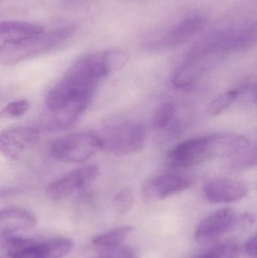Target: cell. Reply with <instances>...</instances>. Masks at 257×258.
<instances>
[{"mask_svg":"<svg viewBox=\"0 0 257 258\" xmlns=\"http://www.w3.org/2000/svg\"><path fill=\"white\" fill-rule=\"evenodd\" d=\"M44 31L37 24L21 21H6L0 23V53L12 44L17 43L33 35Z\"/></svg>","mask_w":257,"mask_h":258,"instance_id":"obj_16","label":"cell"},{"mask_svg":"<svg viewBox=\"0 0 257 258\" xmlns=\"http://www.w3.org/2000/svg\"><path fill=\"white\" fill-rule=\"evenodd\" d=\"M239 223L243 228H249L254 223V217L252 214L246 212L240 216Z\"/></svg>","mask_w":257,"mask_h":258,"instance_id":"obj_27","label":"cell"},{"mask_svg":"<svg viewBox=\"0 0 257 258\" xmlns=\"http://www.w3.org/2000/svg\"><path fill=\"white\" fill-rule=\"evenodd\" d=\"M106 258H107V257H106Z\"/></svg>","mask_w":257,"mask_h":258,"instance_id":"obj_28","label":"cell"},{"mask_svg":"<svg viewBox=\"0 0 257 258\" xmlns=\"http://www.w3.org/2000/svg\"><path fill=\"white\" fill-rule=\"evenodd\" d=\"M73 248L72 241L56 238L43 242L31 239L18 258H62L67 255Z\"/></svg>","mask_w":257,"mask_h":258,"instance_id":"obj_14","label":"cell"},{"mask_svg":"<svg viewBox=\"0 0 257 258\" xmlns=\"http://www.w3.org/2000/svg\"><path fill=\"white\" fill-rule=\"evenodd\" d=\"M134 203V194L132 189L129 187L123 188L113 198V210L119 215H125L131 211Z\"/></svg>","mask_w":257,"mask_h":258,"instance_id":"obj_22","label":"cell"},{"mask_svg":"<svg viewBox=\"0 0 257 258\" xmlns=\"http://www.w3.org/2000/svg\"><path fill=\"white\" fill-rule=\"evenodd\" d=\"M177 107L172 103H163L157 107L152 118V125L156 129H165L172 125L176 117Z\"/></svg>","mask_w":257,"mask_h":258,"instance_id":"obj_20","label":"cell"},{"mask_svg":"<svg viewBox=\"0 0 257 258\" xmlns=\"http://www.w3.org/2000/svg\"><path fill=\"white\" fill-rule=\"evenodd\" d=\"M191 185L190 179L184 176L175 174H160L149 179L144 183L142 195L146 203H155L187 190Z\"/></svg>","mask_w":257,"mask_h":258,"instance_id":"obj_10","label":"cell"},{"mask_svg":"<svg viewBox=\"0 0 257 258\" xmlns=\"http://www.w3.org/2000/svg\"><path fill=\"white\" fill-rule=\"evenodd\" d=\"M72 27H62L33 35L12 44L0 53V63L12 65L48 52L63 43L73 33Z\"/></svg>","mask_w":257,"mask_h":258,"instance_id":"obj_5","label":"cell"},{"mask_svg":"<svg viewBox=\"0 0 257 258\" xmlns=\"http://www.w3.org/2000/svg\"><path fill=\"white\" fill-rule=\"evenodd\" d=\"M207 24L208 20L202 15L188 17L167 31L146 42L145 48L151 51H161L176 48L199 34Z\"/></svg>","mask_w":257,"mask_h":258,"instance_id":"obj_8","label":"cell"},{"mask_svg":"<svg viewBox=\"0 0 257 258\" xmlns=\"http://www.w3.org/2000/svg\"><path fill=\"white\" fill-rule=\"evenodd\" d=\"M30 241L15 234L0 236V258H18Z\"/></svg>","mask_w":257,"mask_h":258,"instance_id":"obj_18","label":"cell"},{"mask_svg":"<svg viewBox=\"0 0 257 258\" xmlns=\"http://www.w3.org/2000/svg\"><path fill=\"white\" fill-rule=\"evenodd\" d=\"M105 149L116 156H128L141 151L146 141V130L141 124L125 122L109 124L98 134Z\"/></svg>","mask_w":257,"mask_h":258,"instance_id":"obj_6","label":"cell"},{"mask_svg":"<svg viewBox=\"0 0 257 258\" xmlns=\"http://www.w3.org/2000/svg\"><path fill=\"white\" fill-rule=\"evenodd\" d=\"M241 94H242V86L238 89L228 91L219 95L208 104L207 113L210 116H218L221 114L233 104Z\"/></svg>","mask_w":257,"mask_h":258,"instance_id":"obj_19","label":"cell"},{"mask_svg":"<svg viewBox=\"0 0 257 258\" xmlns=\"http://www.w3.org/2000/svg\"><path fill=\"white\" fill-rule=\"evenodd\" d=\"M238 254V247L233 242H226L217 245L199 258H235Z\"/></svg>","mask_w":257,"mask_h":258,"instance_id":"obj_24","label":"cell"},{"mask_svg":"<svg viewBox=\"0 0 257 258\" xmlns=\"http://www.w3.org/2000/svg\"><path fill=\"white\" fill-rule=\"evenodd\" d=\"M133 227L130 226L114 229L108 233L99 235L94 238L92 245L101 252L111 253L122 246L132 232Z\"/></svg>","mask_w":257,"mask_h":258,"instance_id":"obj_17","label":"cell"},{"mask_svg":"<svg viewBox=\"0 0 257 258\" xmlns=\"http://www.w3.org/2000/svg\"><path fill=\"white\" fill-rule=\"evenodd\" d=\"M238 221V217L232 209H219L204 218L196 232V239L205 245L227 233Z\"/></svg>","mask_w":257,"mask_h":258,"instance_id":"obj_12","label":"cell"},{"mask_svg":"<svg viewBox=\"0 0 257 258\" xmlns=\"http://www.w3.org/2000/svg\"><path fill=\"white\" fill-rule=\"evenodd\" d=\"M255 22L244 21L210 32L194 44L204 52L224 58L229 54L250 49L256 43Z\"/></svg>","mask_w":257,"mask_h":258,"instance_id":"obj_4","label":"cell"},{"mask_svg":"<svg viewBox=\"0 0 257 258\" xmlns=\"http://www.w3.org/2000/svg\"><path fill=\"white\" fill-rule=\"evenodd\" d=\"M248 187L244 182L234 179L221 178L208 182L204 194L214 203H229L239 201L247 196Z\"/></svg>","mask_w":257,"mask_h":258,"instance_id":"obj_13","label":"cell"},{"mask_svg":"<svg viewBox=\"0 0 257 258\" xmlns=\"http://www.w3.org/2000/svg\"><path fill=\"white\" fill-rule=\"evenodd\" d=\"M102 144L98 134L77 132L55 140L51 147L53 157L66 163H82L96 154Z\"/></svg>","mask_w":257,"mask_h":258,"instance_id":"obj_7","label":"cell"},{"mask_svg":"<svg viewBox=\"0 0 257 258\" xmlns=\"http://www.w3.org/2000/svg\"><path fill=\"white\" fill-rule=\"evenodd\" d=\"M30 108V103L25 99L16 100L8 104L0 111V116L4 118H20Z\"/></svg>","mask_w":257,"mask_h":258,"instance_id":"obj_23","label":"cell"},{"mask_svg":"<svg viewBox=\"0 0 257 258\" xmlns=\"http://www.w3.org/2000/svg\"><path fill=\"white\" fill-rule=\"evenodd\" d=\"M245 249L247 254L252 258H256V236H253L246 242Z\"/></svg>","mask_w":257,"mask_h":258,"instance_id":"obj_26","label":"cell"},{"mask_svg":"<svg viewBox=\"0 0 257 258\" xmlns=\"http://www.w3.org/2000/svg\"><path fill=\"white\" fill-rule=\"evenodd\" d=\"M128 59V53L118 48L86 54L73 63L62 79L74 86L95 92L103 79L123 69Z\"/></svg>","mask_w":257,"mask_h":258,"instance_id":"obj_2","label":"cell"},{"mask_svg":"<svg viewBox=\"0 0 257 258\" xmlns=\"http://www.w3.org/2000/svg\"><path fill=\"white\" fill-rule=\"evenodd\" d=\"M98 174L99 168L96 165L75 168L51 183L46 189L47 197L54 201L65 200L92 183Z\"/></svg>","mask_w":257,"mask_h":258,"instance_id":"obj_9","label":"cell"},{"mask_svg":"<svg viewBox=\"0 0 257 258\" xmlns=\"http://www.w3.org/2000/svg\"><path fill=\"white\" fill-rule=\"evenodd\" d=\"M39 138V132L30 127L5 129L0 132V152L8 159L16 160L35 145Z\"/></svg>","mask_w":257,"mask_h":258,"instance_id":"obj_11","label":"cell"},{"mask_svg":"<svg viewBox=\"0 0 257 258\" xmlns=\"http://www.w3.org/2000/svg\"><path fill=\"white\" fill-rule=\"evenodd\" d=\"M107 258H138V257L131 248L128 247H119L117 249L110 253V256Z\"/></svg>","mask_w":257,"mask_h":258,"instance_id":"obj_25","label":"cell"},{"mask_svg":"<svg viewBox=\"0 0 257 258\" xmlns=\"http://www.w3.org/2000/svg\"><path fill=\"white\" fill-rule=\"evenodd\" d=\"M36 224V216L27 209L12 207L0 210V236L29 230Z\"/></svg>","mask_w":257,"mask_h":258,"instance_id":"obj_15","label":"cell"},{"mask_svg":"<svg viewBox=\"0 0 257 258\" xmlns=\"http://www.w3.org/2000/svg\"><path fill=\"white\" fill-rule=\"evenodd\" d=\"M231 166L235 169H248L256 166V146L250 144L248 147L230 158Z\"/></svg>","mask_w":257,"mask_h":258,"instance_id":"obj_21","label":"cell"},{"mask_svg":"<svg viewBox=\"0 0 257 258\" xmlns=\"http://www.w3.org/2000/svg\"><path fill=\"white\" fill-rule=\"evenodd\" d=\"M94 92L73 87L60 80L46 95L45 104L52 125L66 128L73 125L85 111Z\"/></svg>","mask_w":257,"mask_h":258,"instance_id":"obj_3","label":"cell"},{"mask_svg":"<svg viewBox=\"0 0 257 258\" xmlns=\"http://www.w3.org/2000/svg\"><path fill=\"white\" fill-rule=\"evenodd\" d=\"M250 144L245 137L232 134L195 137L175 146L167 159L173 166L190 168L211 159L232 158Z\"/></svg>","mask_w":257,"mask_h":258,"instance_id":"obj_1","label":"cell"}]
</instances>
